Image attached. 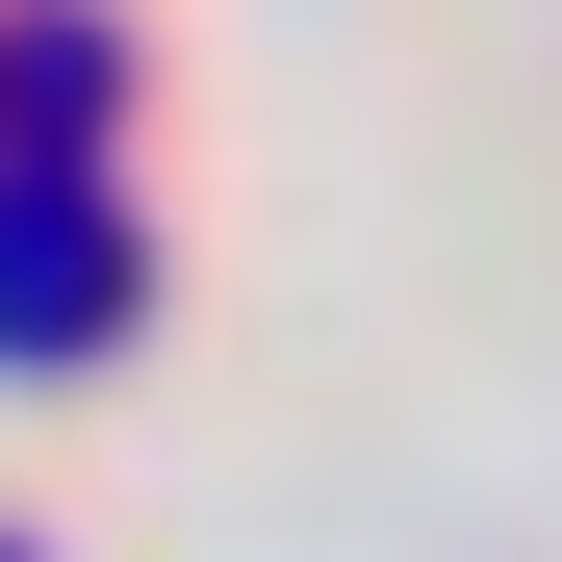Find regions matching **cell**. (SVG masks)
<instances>
[{
    "mask_svg": "<svg viewBox=\"0 0 562 562\" xmlns=\"http://www.w3.org/2000/svg\"><path fill=\"white\" fill-rule=\"evenodd\" d=\"M128 333V231H103V179H0V358H103Z\"/></svg>",
    "mask_w": 562,
    "mask_h": 562,
    "instance_id": "obj_1",
    "label": "cell"
},
{
    "mask_svg": "<svg viewBox=\"0 0 562 562\" xmlns=\"http://www.w3.org/2000/svg\"><path fill=\"white\" fill-rule=\"evenodd\" d=\"M103 103H128V52L26 0V26H0V179H103Z\"/></svg>",
    "mask_w": 562,
    "mask_h": 562,
    "instance_id": "obj_2",
    "label": "cell"
}]
</instances>
